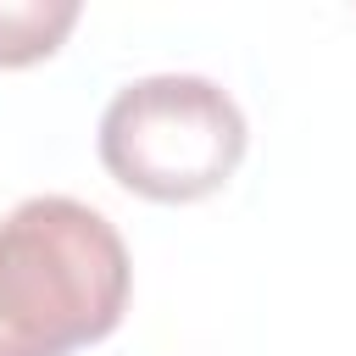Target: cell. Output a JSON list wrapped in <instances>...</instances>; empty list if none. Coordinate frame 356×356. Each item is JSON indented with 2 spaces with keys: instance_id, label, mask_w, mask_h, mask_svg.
I'll use <instances>...</instances> for the list:
<instances>
[{
  "instance_id": "cell-3",
  "label": "cell",
  "mask_w": 356,
  "mask_h": 356,
  "mask_svg": "<svg viewBox=\"0 0 356 356\" xmlns=\"http://www.w3.org/2000/svg\"><path fill=\"white\" fill-rule=\"evenodd\" d=\"M78 0H0V67H33L61 50Z\"/></svg>"
},
{
  "instance_id": "cell-1",
  "label": "cell",
  "mask_w": 356,
  "mask_h": 356,
  "mask_svg": "<svg viewBox=\"0 0 356 356\" xmlns=\"http://www.w3.org/2000/svg\"><path fill=\"white\" fill-rule=\"evenodd\" d=\"M134 289V261L106 211L28 195L0 217V356H72L100 345Z\"/></svg>"
},
{
  "instance_id": "cell-2",
  "label": "cell",
  "mask_w": 356,
  "mask_h": 356,
  "mask_svg": "<svg viewBox=\"0 0 356 356\" xmlns=\"http://www.w3.org/2000/svg\"><path fill=\"white\" fill-rule=\"evenodd\" d=\"M250 128L239 100L200 72L134 78L100 111L106 172L145 200L184 206L217 195L245 161Z\"/></svg>"
}]
</instances>
